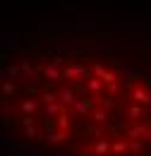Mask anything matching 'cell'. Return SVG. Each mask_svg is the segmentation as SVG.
I'll list each match as a JSON object with an SVG mask.
<instances>
[{
	"mask_svg": "<svg viewBox=\"0 0 151 156\" xmlns=\"http://www.w3.org/2000/svg\"><path fill=\"white\" fill-rule=\"evenodd\" d=\"M5 127L38 156H151V77L103 60L55 55L5 70Z\"/></svg>",
	"mask_w": 151,
	"mask_h": 156,
	"instance_id": "1",
	"label": "cell"
}]
</instances>
